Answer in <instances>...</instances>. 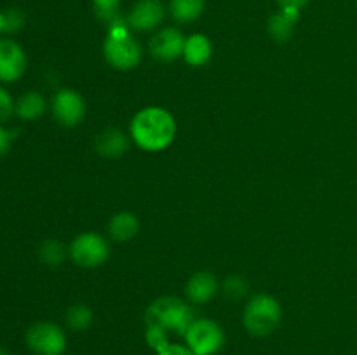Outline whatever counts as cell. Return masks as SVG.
Instances as JSON below:
<instances>
[{
  "mask_svg": "<svg viewBox=\"0 0 357 355\" xmlns=\"http://www.w3.org/2000/svg\"><path fill=\"white\" fill-rule=\"evenodd\" d=\"M176 122L173 115L160 106H146L135 115L131 122V136L139 148L146 152H160L173 143Z\"/></svg>",
  "mask_w": 357,
  "mask_h": 355,
  "instance_id": "obj_1",
  "label": "cell"
},
{
  "mask_svg": "<svg viewBox=\"0 0 357 355\" xmlns=\"http://www.w3.org/2000/svg\"><path fill=\"white\" fill-rule=\"evenodd\" d=\"M194 320L190 306L174 296H164V298L155 299L146 310V326L159 327L167 334L174 333L185 336Z\"/></svg>",
  "mask_w": 357,
  "mask_h": 355,
  "instance_id": "obj_2",
  "label": "cell"
},
{
  "mask_svg": "<svg viewBox=\"0 0 357 355\" xmlns=\"http://www.w3.org/2000/svg\"><path fill=\"white\" fill-rule=\"evenodd\" d=\"M281 305L278 299L268 294H258L250 299L244 308L243 322L250 334L258 338H265L274 333L281 324Z\"/></svg>",
  "mask_w": 357,
  "mask_h": 355,
  "instance_id": "obj_3",
  "label": "cell"
},
{
  "mask_svg": "<svg viewBox=\"0 0 357 355\" xmlns=\"http://www.w3.org/2000/svg\"><path fill=\"white\" fill-rule=\"evenodd\" d=\"M103 52L107 61L117 70H131L142 61V47L121 21L110 26Z\"/></svg>",
  "mask_w": 357,
  "mask_h": 355,
  "instance_id": "obj_4",
  "label": "cell"
},
{
  "mask_svg": "<svg viewBox=\"0 0 357 355\" xmlns=\"http://www.w3.org/2000/svg\"><path fill=\"white\" fill-rule=\"evenodd\" d=\"M185 341L195 355H216L225 345V333L215 320L195 319L185 333Z\"/></svg>",
  "mask_w": 357,
  "mask_h": 355,
  "instance_id": "obj_5",
  "label": "cell"
},
{
  "mask_svg": "<svg viewBox=\"0 0 357 355\" xmlns=\"http://www.w3.org/2000/svg\"><path fill=\"white\" fill-rule=\"evenodd\" d=\"M26 345L37 355H65L66 334L52 322H37L26 331Z\"/></svg>",
  "mask_w": 357,
  "mask_h": 355,
  "instance_id": "obj_6",
  "label": "cell"
},
{
  "mask_svg": "<svg viewBox=\"0 0 357 355\" xmlns=\"http://www.w3.org/2000/svg\"><path fill=\"white\" fill-rule=\"evenodd\" d=\"M110 256L108 242L94 232L80 233L70 246V258L79 267H100Z\"/></svg>",
  "mask_w": 357,
  "mask_h": 355,
  "instance_id": "obj_7",
  "label": "cell"
},
{
  "mask_svg": "<svg viewBox=\"0 0 357 355\" xmlns=\"http://www.w3.org/2000/svg\"><path fill=\"white\" fill-rule=\"evenodd\" d=\"M52 111H54V117L59 124L73 127L82 120L84 113H86V104H84L82 96L79 93L72 89H63L54 96Z\"/></svg>",
  "mask_w": 357,
  "mask_h": 355,
  "instance_id": "obj_8",
  "label": "cell"
},
{
  "mask_svg": "<svg viewBox=\"0 0 357 355\" xmlns=\"http://www.w3.org/2000/svg\"><path fill=\"white\" fill-rule=\"evenodd\" d=\"M26 70V56L10 38H0V80L3 82H14L20 79Z\"/></svg>",
  "mask_w": 357,
  "mask_h": 355,
  "instance_id": "obj_9",
  "label": "cell"
},
{
  "mask_svg": "<svg viewBox=\"0 0 357 355\" xmlns=\"http://www.w3.org/2000/svg\"><path fill=\"white\" fill-rule=\"evenodd\" d=\"M164 6L160 0H138L128 14V24L136 31H150L164 19Z\"/></svg>",
  "mask_w": 357,
  "mask_h": 355,
  "instance_id": "obj_10",
  "label": "cell"
},
{
  "mask_svg": "<svg viewBox=\"0 0 357 355\" xmlns=\"http://www.w3.org/2000/svg\"><path fill=\"white\" fill-rule=\"evenodd\" d=\"M185 40L178 28H162L153 35L152 42H150V51L160 61H174L180 56H183Z\"/></svg>",
  "mask_w": 357,
  "mask_h": 355,
  "instance_id": "obj_11",
  "label": "cell"
},
{
  "mask_svg": "<svg viewBox=\"0 0 357 355\" xmlns=\"http://www.w3.org/2000/svg\"><path fill=\"white\" fill-rule=\"evenodd\" d=\"M187 298L195 305H204L218 291V281L209 271H197L187 282Z\"/></svg>",
  "mask_w": 357,
  "mask_h": 355,
  "instance_id": "obj_12",
  "label": "cell"
},
{
  "mask_svg": "<svg viewBox=\"0 0 357 355\" xmlns=\"http://www.w3.org/2000/svg\"><path fill=\"white\" fill-rule=\"evenodd\" d=\"M213 47L211 42L206 35L202 33H194L185 40V49H183V58L188 65L192 66H202L211 59Z\"/></svg>",
  "mask_w": 357,
  "mask_h": 355,
  "instance_id": "obj_13",
  "label": "cell"
},
{
  "mask_svg": "<svg viewBox=\"0 0 357 355\" xmlns=\"http://www.w3.org/2000/svg\"><path fill=\"white\" fill-rule=\"evenodd\" d=\"M300 10L296 9H281V13L274 14L268 19V33L272 35L274 40L286 42L291 38L293 28L295 23L298 21Z\"/></svg>",
  "mask_w": 357,
  "mask_h": 355,
  "instance_id": "obj_14",
  "label": "cell"
},
{
  "mask_svg": "<svg viewBox=\"0 0 357 355\" xmlns=\"http://www.w3.org/2000/svg\"><path fill=\"white\" fill-rule=\"evenodd\" d=\"M108 232H110L112 239L126 242L138 235L139 221L132 212H119L108 223Z\"/></svg>",
  "mask_w": 357,
  "mask_h": 355,
  "instance_id": "obj_15",
  "label": "cell"
},
{
  "mask_svg": "<svg viewBox=\"0 0 357 355\" xmlns=\"http://www.w3.org/2000/svg\"><path fill=\"white\" fill-rule=\"evenodd\" d=\"M128 146V138L119 129H105L96 138V150L103 157H121Z\"/></svg>",
  "mask_w": 357,
  "mask_h": 355,
  "instance_id": "obj_16",
  "label": "cell"
},
{
  "mask_svg": "<svg viewBox=\"0 0 357 355\" xmlns=\"http://www.w3.org/2000/svg\"><path fill=\"white\" fill-rule=\"evenodd\" d=\"M169 9L178 23H192L204 10V0H171Z\"/></svg>",
  "mask_w": 357,
  "mask_h": 355,
  "instance_id": "obj_17",
  "label": "cell"
},
{
  "mask_svg": "<svg viewBox=\"0 0 357 355\" xmlns=\"http://www.w3.org/2000/svg\"><path fill=\"white\" fill-rule=\"evenodd\" d=\"M45 111V101L38 93H26L16 104V113L23 120H35Z\"/></svg>",
  "mask_w": 357,
  "mask_h": 355,
  "instance_id": "obj_18",
  "label": "cell"
},
{
  "mask_svg": "<svg viewBox=\"0 0 357 355\" xmlns=\"http://www.w3.org/2000/svg\"><path fill=\"white\" fill-rule=\"evenodd\" d=\"M94 315L89 306L86 305H73L66 312V326L72 331H86L93 326Z\"/></svg>",
  "mask_w": 357,
  "mask_h": 355,
  "instance_id": "obj_19",
  "label": "cell"
},
{
  "mask_svg": "<svg viewBox=\"0 0 357 355\" xmlns=\"http://www.w3.org/2000/svg\"><path fill=\"white\" fill-rule=\"evenodd\" d=\"M70 249H66L65 244L58 242V240H47L40 246V260L44 261L45 265H61L63 261L68 256Z\"/></svg>",
  "mask_w": 357,
  "mask_h": 355,
  "instance_id": "obj_20",
  "label": "cell"
},
{
  "mask_svg": "<svg viewBox=\"0 0 357 355\" xmlns=\"http://www.w3.org/2000/svg\"><path fill=\"white\" fill-rule=\"evenodd\" d=\"M94 9H96V14L107 23L115 24L119 23V3L121 0H93Z\"/></svg>",
  "mask_w": 357,
  "mask_h": 355,
  "instance_id": "obj_21",
  "label": "cell"
},
{
  "mask_svg": "<svg viewBox=\"0 0 357 355\" xmlns=\"http://www.w3.org/2000/svg\"><path fill=\"white\" fill-rule=\"evenodd\" d=\"M223 291L229 298L232 299H239L243 296H246L248 292V284L241 275H230V277L225 278L223 282Z\"/></svg>",
  "mask_w": 357,
  "mask_h": 355,
  "instance_id": "obj_22",
  "label": "cell"
},
{
  "mask_svg": "<svg viewBox=\"0 0 357 355\" xmlns=\"http://www.w3.org/2000/svg\"><path fill=\"white\" fill-rule=\"evenodd\" d=\"M24 23V16L21 10L17 9H9L6 13H2V31L3 33H16L17 30H21Z\"/></svg>",
  "mask_w": 357,
  "mask_h": 355,
  "instance_id": "obj_23",
  "label": "cell"
},
{
  "mask_svg": "<svg viewBox=\"0 0 357 355\" xmlns=\"http://www.w3.org/2000/svg\"><path fill=\"white\" fill-rule=\"evenodd\" d=\"M14 110H16V108H14V103L13 100H10L9 93H7L3 87H0V124L9 120Z\"/></svg>",
  "mask_w": 357,
  "mask_h": 355,
  "instance_id": "obj_24",
  "label": "cell"
},
{
  "mask_svg": "<svg viewBox=\"0 0 357 355\" xmlns=\"http://www.w3.org/2000/svg\"><path fill=\"white\" fill-rule=\"evenodd\" d=\"M157 355H195L192 352V348L188 345H180V343H167L166 347L160 348L157 352Z\"/></svg>",
  "mask_w": 357,
  "mask_h": 355,
  "instance_id": "obj_25",
  "label": "cell"
},
{
  "mask_svg": "<svg viewBox=\"0 0 357 355\" xmlns=\"http://www.w3.org/2000/svg\"><path fill=\"white\" fill-rule=\"evenodd\" d=\"M13 139H14L13 131L0 127V157L6 155V153L9 152L10 145H13Z\"/></svg>",
  "mask_w": 357,
  "mask_h": 355,
  "instance_id": "obj_26",
  "label": "cell"
},
{
  "mask_svg": "<svg viewBox=\"0 0 357 355\" xmlns=\"http://www.w3.org/2000/svg\"><path fill=\"white\" fill-rule=\"evenodd\" d=\"M310 0H278L279 7L281 9H296L300 10L302 7H305Z\"/></svg>",
  "mask_w": 357,
  "mask_h": 355,
  "instance_id": "obj_27",
  "label": "cell"
},
{
  "mask_svg": "<svg viewBox=\"0 0 357 355\" xmlns=\"http://www.w3.org/2000/svg\"><path fill=\"white\" fill-rule=\"evenodd\" d=\"M0 355H10V354H9V350H7V348L0 347Z\"/></svg>",
  "mask_w": 357,
  "mask_h": 355,
  "instance_id": "obj_28",
  "label": "cell"
}]
</instances>
